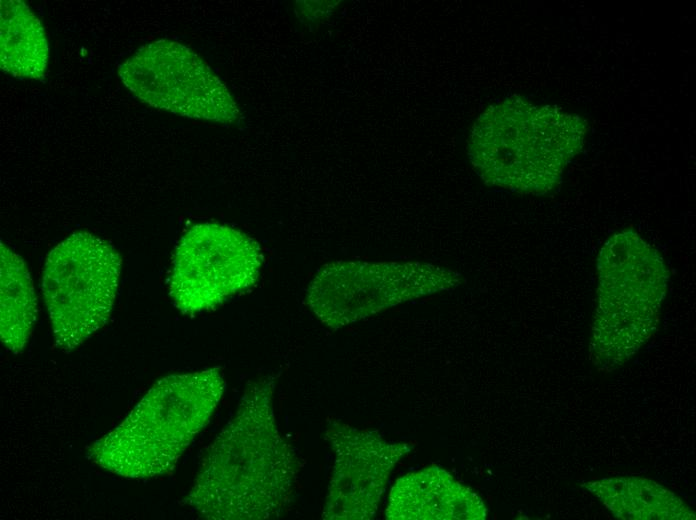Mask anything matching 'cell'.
Segmentation results:
<instances>
[{
  "instance_id": "obj_1",
  "label": "cell",
  "mask_w": 696,
  "mask_h": 520,
  "mask_svg": "<svg viewBox=\"0 0 696 520\" xmlns=\"http://www.w3.org/2000/svg\"><path fill=\"white\" fill-rule=\"evenodd\" d=\"M275 378L251 382L210 444L184 503L209 520H266L290 502L302 464L280 433Z\"/></svg>"
},
{
  "instance_id": "obj_2",
  "label": "cell",
  "mask_w": 696,
  "mask_h": 520,
  "mask_svg": "<svg viewBox=\"0 0 696 520\" xmlns=\"http://www.w3.org/2000/svg\"><path fill=\"white\" fill-rule=\"evenodd\" d=\"M585 134L580 117L511 97L479 115L467 152L486 184L520 194H544L557 185L580 152Z\"/></svg>"
},
{
  "instance_id": "obj_3",
  "label": "cell",
  "mask_w": 696,
  "mask_h": 520,
  "mask_svg": "<svg viewBox=\"0 0 696 520\" xmlns=\"http://www.w3.org/2000/svg\"><path fill=\"white\" fill-rule=\"evenodd\" d=\"M224 389L220 368L160 379L116 428L92 444L89 457L127 478L168 473L208 424Z\"/></svg>"
},
{
  "instance_id": "obj_4",
  "label": "cell",
  "mask_w": 696,
  "mask_h": 520,
  "mask_svg": "<svg viewBox=\"0 0 696 520\" xmlns=\"http://www.w3.org/2000/svg\"><path fill=\"white\" fill-rule=\"evenodd\" d=\"M597 303L589 356L609 372L630 360L654 334L669 272L658 251L633 230L612 235L597 259Z\"/></svg>"
},
{
  "instance_id": "obj_5",
  "label": "cell",
  "mask_w": 696,
  "mask_h": 520,
  "mask_svg": "<svg viewBox=\"0 0 696 520\" xmlns=\"http://www.w3.org/2000/svg\"><path fill=\"white\" fill-rule=\"evenodd\" d=\"M121 258L106 241L75 232L48 254L42 292L56 345L69 352L108 321Z\"/></svg>"
},
{
  "instance_id": "obj_6",
  "label": "cell",
  "mask_w": 696,
  "mask_h": 520,
  "mask_svg": "<svg viewBox=\"0 0 696 520\" xmlns=\"http://www.w3.org/2000/svg\"><path fill=\"white\" fill-rule=\"evenodd\" d=\"M461 281L457 271L426 262L335 261L315 274L306 303L336 330L403 302L453 290Z\"/></svg>"
},
{
  "instance_id": "obj_7",
  "label": "cell",
  "mask_w": 696,
  "mask_h": 520,
  "mask_svg": "<svg viewBox=\"0 0 696 520\" xmlns=\"http://www.w3.org/2000/svg\"><path fill=\"white\" fill-rule=\"evenodd\" d=\"M118 75L135 97L151 107L225 124L240 117L224 83L198 54L177 41L145 44L119 65Z\"/></svg>"
},
{
  "instance_id": "obj_8",
  "label": "cell",
  "mask_w": 696,
  "mask_h": 520,
  "mask_svg": "<svg viewBox=\"0 0 696 520\" xmlns=\"http://www.w3.org/2000/svg\"><path fill=\"white\" fill-rule=\"evenodd\" d=\"M263 254L257 241L216 222L192 226L178 243L169 294L183 313L214 309L256 284Z\"/></svg>"
},
{
  "instance_id": "obj_9",
  "label": "cell",
  "mask_w": 696,
  "mask_h": 520,
  "mask_svg": "<svg viewBox=\"0 0 696 520\" xmlns=\"http://www.w3.org/2000/svg\"><path fill=\"white\" fill-rule=\"evenodd\" d=\"M325 439L334 452L335 462L322 518L372 519L393 468L412 446L387 441L377 431L336 420L329 422Z\"/></svg>"
},
{
  "instance_id": "obj_10",
  "label": "cell",
  "mask_w": 696,
  "mask_h": 520,
  "mask_svg": "<svg viewBox=\"0 0 696 520\" xmlns=\"http://www.w3.org/2000/svg\"><path fill=\"white\" fill-rule=\"evenodd\" d=\"M486 515L482 499L438 466L398 478L385 513L389 520H483Z\"/></svg>"
},
{
  "instance_id": "obj_11",
  "label": "cell",
  "mask_w": 696,
  "mask_h": 520,
  "mask_svg": "<svg viewBox=\"0 0 696 520\" xmlns=\"http://www.w3.org/2000/svg\"><path fill=\"white\" fill-rule=\"evenodd\" d=\"M0 65L13 77L39 79L45 74L49 46L44 27L21 0L0 2Z\"/></svg>"
},
{
  "instance_id": "obj_12",
  "label": "cell",
  "mask_w": 696,
  "mask_h": 520,
  "mask_svg": "<svg viewBox=\"0 0 696 520\" xmlns=\"http://www.w3.org/2000/svg\"><path fill=\"white\" fill-rule=\"evenodd\" d=\"M584 487L621 519H695V513L679 497L652 480L610 478L587 482Z\"/></svg>"
},
{
  "instance_id": "obj_13",
  "label": "cell",
  "mask_w": 696,
  "mask_h": 520,
  "mask_svg": "<svg viewBox=\"0 0 696 520\" xmlns=\"http://www.w3.org/2000/svg\"><path fill=\"white\" fill-rule=\"evenodd\" d=\"M0 335L13 353L27 343L37 317L33 282L22 258L0 245Z\"/></svg>"
}]
</instances>
